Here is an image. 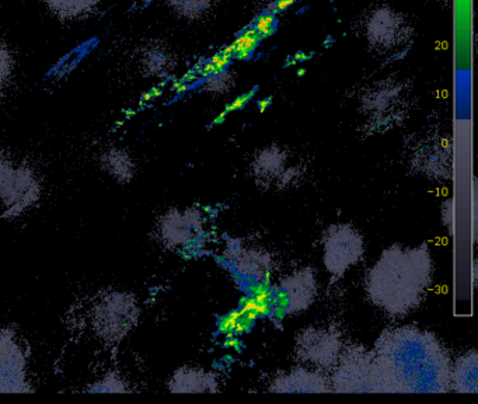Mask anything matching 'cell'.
Instances as JSON below:
<instances>
[{"label": "cell", "instance_id": "obj_1", "mask_svg": "<svg viewBox=\"0 0 478 404\" xmlns=\"http://www.w3.org/2000/svg\"><path fill=\"white\" fill-rule=\"evenodd\" d=\"M376 271L390 277L389 288L393 289L380 306L401 313L418 305L429 280V257L425 250H390L375 266Z\"/></svg>", "mask_w": 478, "mask_h": 404}, {"label": "cell", "instance_id": "obj_2", "mask_svg": "<svg viewBox=\"0 0 478 404\" xmlns=\"http://www.w3.org/2000/svg\"><path fill=\"white\" fill-rule=\"evenodd\" d=\"M139 306L136 298L123 291L103 293L91 309V325L96 334L107 343H118L138 323Z\"/></svg>", "mask_w": 478, "mask_h": 404}, {"label": "cell", "instance_id": "obj_3", "mask_svg": "<svg viewBox=\"0 0 478 404\" xmlns=\"http://www.w3.org/2000/svg\"><path fill=\"white\" fill-rule=\"evenodd\" d=\"M24 348L11 328H0V393H33Z\"/></svg>", "mask_w": 478, "mask_h": 404}, {"label": "cell", "instance_id": "obj_4", "mask_svg": "<svg viewBox=\"0 0 478 404\" xmlns=\"http://www.w3.org/2000/svg\"><path fill=\"white\" fill-rule=\"evenodd\" d=\"M103 166L120 183H128L135 174V164L122 149H110L103 156Z\"/></svg>", "mask_w": 478, "mask_h": 404}, {"label": "cell", "instance_id": "obj_5", "mask_svg": "<svg viewBox=\"0 0 478 404\" xmlns=\"http://www.w3.org/2000/svg\"><path fill=\"white\" fill-rule=\"evenodd\" d=\"M61 19H75L91 11L101 0H44Z\"/></svg>", "mask_w": 478, "mask_h": 404}, {"label": "cell", "instance_id": "obj_6", "mask_svg": "<svg viewBox=\"0 0 478 404\" xmlns=\"http://www.w3.org/2000/svg\"><path fill=\"white\" fill-rule=\"evenodd\" d=\"M86 390L90 393H128L131 392V388L117 372H110L90 385Z\"/></svg>", "mask_w": 478, "mask_h": 404}, {"label": "cell", "instance_id": "obj_7", "mask_svg": "<svg viewBox=\"0 0 478 404\" xmlns=\"http://www.w3.org/2000/svg\"><path fill=\"white\" fill-rule=\"evenodd\" d=\"M11 68H13V61H11L10 52L0 42V91L3 90L4 84L7 83L11 75Z\"/></svg>", "mask_w": 478, "mask_h": 404}, {"label": "cell", "instance_id": "obj_8", "mask_svg": "<svg viewBox=\"0 0 478 404\" xmlns=\"http://www.w3.org/2000/svg\"><path fill=\"white\" fill-rule=\"evenodd\" d=\"M240 319H241L240 310H233L232 313H229L228 316H225L222 319V322L219 323V331L223 333V334L232 335L233 334V328H235V325L238 324Z\"/></svg>", "mask_w": 478, "mask_h": 404}, {"label": "cell", "instance_id": "obj_9", "mask_svg": "<svg viewBox=\"0 0 478 404\" xmlns=\"http://www.w3.org/2000/svg\"><path fill=\"white\" fill-rule=\"evenodd\" d=\"M274 23V17L273 16H264L258 20V23L255 24V30L260 33V34H270L273 31L271 26Z\"/></svg>", "mask_w": 478, "mask_h": 404}, {"label": "cell", "instance_id": "obj_10", "mask_svg": "<svg viewBox=\"0 0 478 404\" xmlns=\"http://www.w3.org/2000/svg\"><path fill=\"white\" fill-rule=\"evenodd\" d=\"M253 94H254V91H251V93H248V94H244V96H241V97H239L236 101H233L228 108H226V113H230V111H235V110H239V108H241L243 106H245L247 104V101L253 97Z\"/></svg>", "mask_w": 478, "mask_h": 404}, {"label": "cell", "instance_id": "obj_11", "mask_svg": "<svg viewBox=\"0 0 478 404\" xmlns=\"http://www.w3.org/2000/svg\"><path fill=\"white\" fill-rule=\"evenodd\" d=\"M7 167H9V162L0 159V188H1V181H3V177H4V173H6Z\"/></svg>", "mask_w": 478, "mask_h": 404}, {"label": "cell", "instance_id": "obj_12", "mask_svg": "<svg viewBox=\"0 0 478 404\" xmlns=\"http://www.w3.org/2000/svg\"><path fill=\"white\" fill-rule=\"evenodd\" d=\"M270 104H271V99L261 100V101H260V106H258V107H260V111H261V113H264V111H265V108H267Z\"/></svg>", "mask_w": 478, "mask_h": 404}]
</instances>
